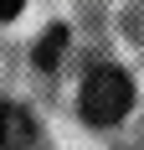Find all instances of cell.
<instances>
[{"instance_id": "6da1fadb", "label": "cell", "mask_w": 144, "mask_h": 150, "mask_svg": "<svg viewBox=\"0 0 144 150\" xmlns=\"http://www.w3.org/2000/svg\"><path fill=\"white\" fill-rule=\"evenodd\" d=\"M82 119L87 124H118L124 114L134 109V83H129V73L124 67H93V73L82 78Z\"/></svg>"}, {"instance_id": "7a4b0ae2", "label": "cell", "mask_w": 144, "mask_h": 150, "mask_svg": "<svg viewBox=\"0 0 144 150\" xmlns=\"http://www.w3.org/2000/svg\"><path fill=\"white\" fill-rule=\"evenodd\" d=\"M36 145V119L21 104H0V150H31Z\"/></svg>"}, {"instance_id": "3957f363", "label": "cell", "mask_w": 144, "mask_h": 150, "mask_svg": "<svg viewBox=\"0 0 144 150\" xmlns=\"http://www.w3.org/2000/svg\"><path fill=\"white\" fill-rule=\"evenodd\" d=\"M62 52H67V26H46L36 42V67H57Z\"/></svg>"}, {"instance_id": "277c9868", "label": "cell", "mask_w": 144, "mask_h": 150, "mask_svg": "<svg viewBox=\"0 0 144 150\" xmlns=\"http://www.w3.org/2000/svg\"><path fill=\"white\" fill-rule=\"evenodd\" d=\"M21 5H26V0H0V21H10V16H21Z\"/></svg>"}]
</instances>
